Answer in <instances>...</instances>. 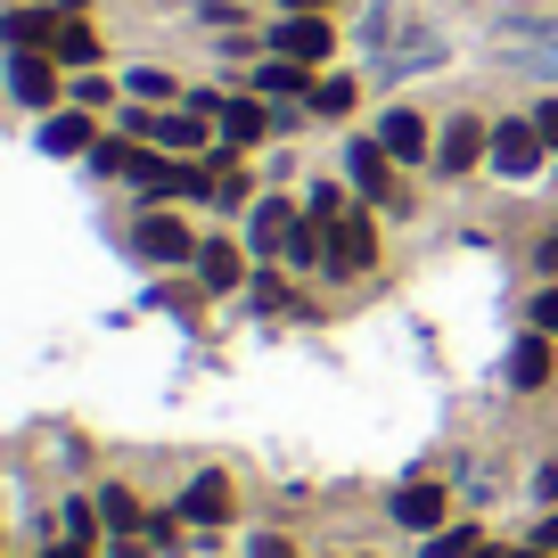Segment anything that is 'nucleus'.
<instances>
[{
  "label": "nucleus",
  "mask_w": 558,
  "mask_h": 558,
  "mask_svg": "<svg viewBox=\"0 0 558 558\" xmlns=\"http://www.w3.org/2000/svg\"><path fill=\"white\" fill-rule=\"evenodd\" d=\"M542 157H550V140L534 132V116H525V123H493V157H485V165H493L501 181H534Z\"/></svg>",
  "instance_id": "nucleus-1"
},
{
  "label": "nucleus",
  "mask_w": 558,
  "mask_h": 558,
  "mask_svg": "<svg viewBox=\"0 0 558 558\" xmlns=\"http://www.w3.org/2000/svg\"><path fill=\"white\" fill-rule=\"evenodd\" d=\"M132 246H140V263H190V255H197L190 222H181V214H165V206H148V214L132 222Z\"/></svg>",
  "instance_id": "nucleus-2"
},
{
  "label": "nucleus",
  "mask_w": 558,
  "mask_h": 558,
  "mask_svg": "<svg viewBox=\"0 0 558 558\" xmlns=\"http://www.w3.org/2000/svg\"><path fill=\"white\" fill-rule=\"evenodd\" d=\"M369 255H378V230H369V214H337V222H329V271L353 279V271H369Z\"/></svg>",
  "instance_id": "nucleus-3"
},
{
  "label": "nucleus",
  "mask_w": 558,
  "mask_h": 558,
  "mask_svg": "<svg viewBox=\"0 0 558 558\" xmlns=\"http://www.w3.org/2000/svg\"><path fill=\"white\" fill-rule=\"evenodd\" d=\"M9 90H17L25 107H58V58L50 50H17L9 58Z\"/></svg>",
  "instance_id": "nucleus-4"
},
{
  "label": "nucleus",
  "mask_w": 558,
  "mask_h": 558,
  "mask_svg": "<svg viewBox=\"0 0 558 558\" xmlns=\"http://www.w3.org/2000/svg\"><path fill=\"white\" fill-rule=\"evenodd\" d=\"M296 222H304V214L288 206V197H255V222H246V246H255V255H288Z\"/></svg>",
  "instance_id": "nucleus-5"
},
{
  "label": "nucleus",
  "mask_w": 558,
  "mask_h": 558,
  "mask_svg": "<svg viewBox=\"0 0 558 558\" xmlns=\"http://www.w3.org/2000/svg\"><path fill=\"white\" fill-rule=\"evenodd\" d=\"M476 157H493V132L476 116H452V123H444V140H436V165H444V173H469Z\"/></svg>",
  "instance_id": "nucleus-6"
},
{
  "label": "nucleus",
  "mask_w": 558,
  "mask_h": 558,
  "mask_svg": "<svg viewBox=\"0 0 558 558\" xmlns=\"http://www.w3.org/2000/svg\"><path fill=\"white\" fill-rule=\"evenodd\" d=\"M271 50L296 58V66H320V58L337 50V34H329V17H288V25L271 34Z\"/></svg>",
  "instance_id": "nucleus-7"
},
{
  "label": "nucleus",
  "mask_w": 558,
  "mask_h": 558,
  "mask_svg": "<svg viewBox=\"0 0 558 558\" xmlns=\"http://www.w3.org/2000/svg\"><path fill=\"white\" fill-rule=\"evenodd\" d=\"M345 173H353V190H362V197H395V157H386L378 140H353Z\"/></svg>",
  "instance_id": "nucleus-8"
},
{
  "label": "nucleus",
  "mask_w": 558,
  "mask_h": 558,
  "mask_svg": "<svg viewBox=\"0 0 558 558\" xmlns=\"http://www.w3.org/2000/svg\"><path fill=\"white\" fill-rule=\"evenodd\" d=\"M395 518L411 525V534H444V485H436V476L402 485V493H395Z\"/></svg>",
  "instance_id": "nucleus-9"
},
{
  "label": "nucleus",
  "mask_w": 558,
  "mask_h": 558,
  "mask_svg": "<svg viewBox=\"0 0 558 558\" xmlns=\"http://www.w3.org/2000/svg\"><path fill=\"white\" fill-rule=\"evenodd\" d=\"M378 148H386L395 165H418V157H427V123H418L411 107H395V116L378 123Z\"/></svg>",
  "instance_id": "nucleus-10"
},
{
  "label": "nucleus",
  "mask_w": 558,
  "mask_h": 558,
  "mask_svg": "<svg viewBox=\"0 0 558 558\" xmlns=\"http://www.w3.org/2000/svg\"><path fill=\"white\" fill-rule=\"evenodd\" d=\"M58 9H9V17H0V34L17 41V50H58Z\"/></svg>",
  "instance_id": "nucleus-11"
},
{
  "label": "nucleus",
  "mask_w": 558,
  "mask_h": 558,
  "mask_svg": "<svg viewBox=\"0 0 558 558\" xmlns=\"http://www.w3.org/2000/svg\"><path fill=\"white\" fill-rule=\"evenodd\" d=\"M197 279H206L214 296H230V288L246 279V255H239L230 239H206V246H197Z\"/></svg>",
  "instance_id": "nucleus-12"
},
{
  "label": "nucleus",
  "mask_w": 558,
  "mask_h": 558,
  "mask_svg": "<svg viewBox=\"0 0 558 558\" xmlns=\"http://www.w3.org/2000/svg\"><path fill=\"white\" fill-rule=\"evenodd\" d=\"M181 518H190V525H222V518H230V485H222V476H190Z\"/></svg>",
  "instance_id": "nucleus-13"
},
{
  "label": "nucleus",
  "mask_w": 558,
  "mask_h": 558,
  "mask_svg": "<svg viewBox=\"0 0 558 558\" xmlns=\"http://www.w3.org/2000/svg\"><path fill=\"white\" fill-rule=\"evenodd\" d=\"M263 132H271V116L255 99H222V148H255Z\"/></svg>",
  "instance_id": "nucleus-14"
},
{
  "label": "nucleus",
  "mask_w": 558,
  "mask_h": 558,
  "mask_svg": "<svg viewBox=\"0 0 558 558\" xmlns=\"http://www.w3.org/2000/svg\"><path fill=\"white\" fill-rule=\"evenodd\" d=\"M99 525H107L116 542H132V534H140V501H132L123 485H99Z\"/></svg>",
  "instance_id": "nucleus-15"
},
{
  "label": "nucleus",
  "mask_w": 558,
  "mask_h": 558,
  "mask_svg": "<svg viewBox=\"0 0 558 558\" xmlns=\"http://www.w3.org/2000/svg\"><path fill=\"white\" fill-rule=\"evenodd\" d=\"M41 148H50V157H74V148H90V116H50V123H41Z\"/></svg>",
  "instance_id": "nucleus-16"
},
{
  "label": "nucleus",
  "mask_w": 558,
  "mask_h": 558,
  "mask_svg": "<svg viewBox=\"0 0 558 558\" xmlns=\"http://www.w3.org/2000/svg\"><path fill=\"white\" fill-rule=\"evenodd\" d=\"M542 378H550V345H542V329H534L518 353H509V386H542Z\"/></svg>",
  "instance_id": "nucleus-17"
},
{
  "label": "nucleus",
  "mask_w": 558,
  "mask_h": 558,
  "mask_svg": "<svg viewBox=\"0 0 558 558\" xmlns=\"http://www.w3.org/2000/svg\"><path fill=\"white\" fill-rule=\"evenodd\" d=\"M50 58H66V66H90V58H99V34H90L83 17H66V25H58V50H50Z\"/></svg>",
  "instance_id": "nucleus-18"
},
{
  "label": "nucleus",
  "mask_w": 558,
  "mask_h": 558,
  "mask_svg": "<svg viewBox=\"0 0 558 558\" xmlns=\"http://www.w3.org/2000/svg\"><path fill=\"white\" fill-rule=\"evenodd\" d=\"M476 550H485L476 525H444V534H427V550H418V558H476Z\"/></svg>",
  "instance_id": "nucleus-19"
},
{
  "label": "nucleus",
  "mask_w": 558,
  "mask_h": 558,
  "mask_svg": "<svg viewBox=\"0 0 558 558\" xmlns=\"http://www.w3.org/2000/svg\"><path fill=\"white\" fill-rule=\"evenodd\" d=\"M255 90H304V66L296 58H271V66H255Z\"/></svg>",
  "instance_id": "nucleus-20"
},
{
  "label": "nucleus",
  "mask_w": 558,
  "mask_h": 558,
  "mask_svg": "<svg viewBox=\"0 0 558 558\" xmlns=\"http://www.w3.org/2000/svg\"><path fill=\"white\" fill-rule=\"evenodd\" d=\"M313 107H320V116H345V107H353V83H345V74H329V83H313Z\"/></svg>",
  "instance_id": "nucleus-21"
},
{
  "label": "nucleus",
  "mask_w": 558,
  "mask_h": 558,
  "mask_svg": "<svg viewBox=\"0 0 558 558\" xmlns=\"http://www.w3.org/2000/svg\"><path fill=\"white\" fill-rule=\"evenodd\" d=\"M123 83H132L140 99H173V74H157V66H140V74H123Z\"/></svg>",
  "instance_id": "nucleus-22"
},
{
  "label": "nucleus",
  "mask_w": 558,
  "mask_h": 558,
  "mask_svg": "<svg viewBox=\"0 0 558 558\" xmlns=\"http://www.w3.org/2000/svg\"><path fill=\"white\" fill-rule=\"evenodd\" d=\"M90 525H99V501H66V534L90 542Z\"/></svg>",
  "instance_id": "nucleus-23"
},
{
  "label": "nucleus",
  "mask_w": 558,
  "mask_h": 558,
  "mask_svg": "<svg viewBox=\"0 0 558 558\" xmlns=\"http://www.w3.org/2000/svg\"><path fill=\"white\" fill-rule=\"evenodd\" d=\"M534 329L558 337V288H542V296H534Z\"/></svg>",
  "instance_id": "nucleus-24"
},
{
  "label": "nucleus",
  "mask_w": 558,
  "mask_h": 558,
  "mask_svg": "<svg viewBox=\"0 0 558 558\" xmlns=\"http://www.w3.org/2000/svg\"><path fill=\"white\" fill-rule=\"evenodd\" d=\"M534 132H542V140L558 148V99H542V107H534Z\"/></svg>",
  "instance_id": "nucleus-25"
},
{
  "label": "nucleus",
  "mask_w": 558,
  "mask_h": 558,
  "mask_svg": "<svg viewBox=\"0 0 558 558\" xmlns=\"http://www.w3.org/2000/svg\"><path fill=\"white\" fill-rule=\"evenodd\" d=\"M534 550H550V558H558V509H550V518L534 525Z\"/></svg>",
  "instance_id": "nucleus-26"
},
{
  "label": "nucleus",
  "mask_w": 558,
  "mask_h": 558,
  "mask_svg": "<svg viewBox=\"0 0 558 558\" xmlns=\"http://www.w3.org/2000/svg\"><path fill=\"white\" fill-rule=\"evenodd\" d=\"M255 558H296V550H288L279 534H255Z\"/></svg>",
  "instance_id": "nucleus-27"
},
{
  "label": "nucleus",
  "mask_w": 558,
  "mask_h": 558,
  "mask_svg": "<svg viewBox=\"0 0 558 558\" xmlns=\"http://www.w3.org/2000/svg\"><path fill=\"white\" fill-rule=\"evenodd\" d=\"M542 263H550V271H558V230H550V239H542Z\"/></svg>",
  "instance_id": "nucleus-28"
},
{
  "label": "nucleus",
  "mask_w": 558,
  "mask_h": 558,
  "mask_svg": "<svg viewBox=\"0 0 558 558\" xmlns=\"http://www.w3.org/2000/svg\"><path fill=\"white\" fill-rule=\"evenodd\" d=\"M288 9H296V17H313V9H329V0H288Z\"/></svg>",
  "instance_id": "nucleus-29"
},
{
  "label": "nucleus",
  "mask_w": 558,
  "mask_h": 558,
  "mask_svg": "<svg viewBox=\"0 0 558 558\" xmlns=\"http://www.w3.org/2000/svg\"><path fill=\"white\" fill-rule=\"evenodd\" d=\"M476 558H509V550H476Z\"/></svg>",
  "instance_id": "nucleus-30"
},
{
  "label": "nucleus",
  "mask_w": 558,
  "mask_h": 558,
  "mask_svg": "<svg viewBox=\"0 0 558 558\" xmlns=\"http://www.w3.org/2000/svg\"><path fill=\"white\" fill-rule=\"evenodd\" d=\"M518 558H550V550H518Z\"/></svg>",
  "instance_id": "nucleus-31"
}]
</instances>
